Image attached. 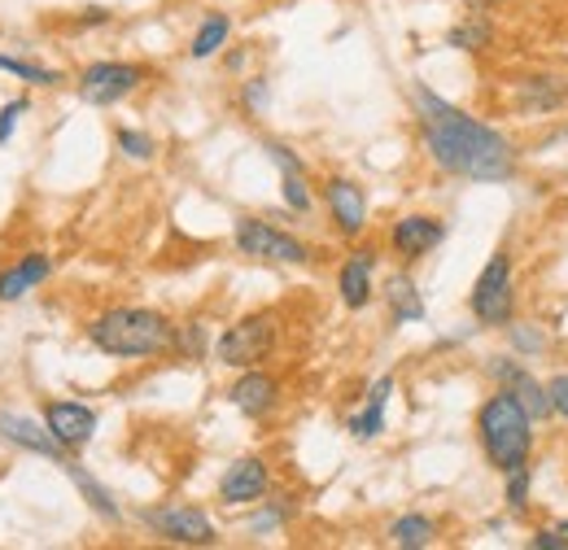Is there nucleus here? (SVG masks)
<instances>
[{
    "mask_svg": "<svg viewBox=\"0 0 568 550\" xmlns=\"http://www.w3.org/2000/svg\"><path fill=\"white\" fill-rule=\"evenodd\" d=\"M511 302H516V293H511V258L495 254L481 267L477 284H473V315L481 324H490V328H503V324H511Z\"/></svg>",
    "mask_w": 568,
    "mask_h": 550,
    "instance_id": "nucleus-4",
    "label": "nucleus"
},
{
    "mask_svg": "<svg viewBox=\"0 0 568 550\" xmlns=\"http://www.w3.org/2000/svg\"><path fill=\"white\" fill-rule=\"evenodd\" d=\"M27 110V101H9L4 110H0V144H9V136H13V128H18V114Z\"/></svg>",
    "mask_w": 568,
    "mask_h": 550,
    "instance_id": "nucleus-31",
    "label": "nucleus"
},
{
    "mask_svg": "<svg viewBox=\"0 0 568 550\" xmlns=\"http://www.w3.org/2000/svg\"><path fill=\"white\" fill-rule=\"evenodd\" d=\"M175 345H180L189 358H202V354H206V328H202V324L180 328V333H175Z\"/></svg>",
    "mask_w": 568,
    "mask_h": 550,
    "instance_id": "nucleus-29",
    "label": "nucleus"
},
{
    "mask_svg": "<svg viewBox=\"0 0 568 550\" xmlns=\"http://www.w3.org/2000/svg\"><path fill=\"white\" fill-rule=\"evenodd\" d=\"M372 263H376V254H372V249H358V254L346 258V267L337 275L342 302H346L351 310H363V306L372 302Z\"/></svg>",
    "mask_w": 568,
    "mask_h": 550,
    "instance_id": "nucleus-15",
    "label": "nucleus"
},
{
    "mask_svg": "<svg viewBox=\"0 0 568 550\" xmlns=\"http://www.w3.org/2000/svg\"><path fill=\"white\" fill-rule=\"evenodd\" d=\"M232 407L241 415H250V419H263V415L276 407V398H281V385L267 376V371H245L236 385H232Z\"/></svg>",
    "mask_w": 568,
    "mask_h": 550,
    "instance_id": "nucleus-14",
    "label": "nucleus"
},
{
    "mask_svg": "<svg viewBox=\"0 0 568 550\" xmlns=\"http://www.w3.org/2000/svg\"><path fill=\"white\" fill-rule=\"evenodd\" d=\"M433 538H437V524L428 516H403L389 524V542L403 550H425L433 547Z\"/></svg>",
    "mask_w": 568,
    "mask_h": 550,
    "instance_id": "nucleus-19",
    "label": "nucleus"
},
{
    "mask_svg": "<svg viewBox=\"0 0 568 550\" xmlns=\"http://www.w3.org/2000/svg\"><path fill=\"white\" fill-rule=\"evenodd\" d=\"M442 236H446V223H437L428 214H412V218H398L394 223V236L389 241H394V249L403 258H420V254L442 245Z\"/></svg>",
    "mask_w": 568,
    "mask_h": 550,
    "instance_id": "nucleus-13",
    "label": "nucleus"
},
{
    "mask_svg": "<svg viewBox=\"0 0 568 550\" xmlns=\"http://www.w3.org/2000/svg\"><path fill=\"white\" fill-rule=\"evenodd\" d=\"M324 197H328V214L342 227V236H358L367 227V197H363L358 184H351V180H328Z\"/></svg>",
    "mask_w": 568,
    "mask_h": 550,
    "instance_id": "nucleus-12",
    "label": "nucleus"
},
{
    "mask_svg": "<svg viewBox=\"0 0 568 550\" xmlns=\"http://www.w3.org/2000/svg\"><path fill=\"white\" fill-rule=\"evenodd\" d=\"M236 249L245 258H263V263H311V249L302 241H293L288 232L263 223V218H241L236 223Z\"/></svg>",
    "mask_w": 568,
    "mask_h": 550,
    "instance_id": "nucleus-5",
    "label": "nucleus"
},
{
    "mask_svg": "<svg viewBox=\"0 0 568 550\" xmlns=\"http://www.w3.org/2000/svg\"><path fill=\"white\" fill-rule=\"evenodd\" d=\"M44 424H49V432L74 450V446H88L92 441V432H97V411H88L83 403H49L44 407Z\"/></svg>",
    "mask_w": 568,
    "mask_h": 550,
    "instance_id": "nucleus-9",
    "label": "nucleus"
},
{
    "mask_svg": "<svg viewBox=\"0 0 568 550\" xmlns=\"http://www.w3.org/2000/svg\"><path fill=\"white\" fill-rule=\"evenodd\" d=\"M62 468H67V477L79 485V493L88 498V507H92L97 516H105V520H119V502L110 498V489H105V485H97L92 477H88V472H83V468H79V464H71V459H67Z\"/></svg>",
    "mask_w": 568,
    "mask_h": 550,
    "instance_id": "nucleus-20",
    "label": "nucleus"
},
{
    "mask_svg": "<svg viewBox=\"0 0 568 550\" xmlns=\"http://www.w3.org/2000/svg\"><path fill=\"white\" fill-rule=\"evenodd\" d=\"M263 101H267V88H263V79H254L245 88V105H263Z\"/></svg>",
    "mask_w": 568,
    "mask_h": 550,
    "instance_id": "nucleus-35",
    "label": "nucleus"
},
{
    "mask_svg": "<svg viewBox=\"0 0 568 550\" xmlns=\"http://www.w3.org/2000/svg\"><path fill=\"white\" fill-rule=\"evenodd\" d=\"M389 394H394V380H389V376H381V380L367 389V407L351 419V432H355L358 441H372V437L385 432V403H389Z\"/></svg>",
    "mask_w": 568,
    "mask_h": 550,
    "instance_id": "nucleus-17",
    "label": "nucleus"
},
{
    "mask_svg": "<svg viewBox=\"0 0 568 550\" xmlns=\"http://www.w3.org/2000/svg\"><path fill=\"white\" fill-rule=\"evenodd\" d=\"M477 428H481L486 459L495 464L503 477L516 472V468H525V459H529V450H534V419H529V411L520 407V398H516L507 385L481 407Z\"/></svg>",
    "mask_w": 568,
    "mask_h": 550,
    "instance_id": "nucleus-3",
    "label": "nucleus"
},
{
    "mask_svg": "<svg viewBox=\"0 0 568 550\" xmlns=\"http://www.w3.org/2000/svg\"><path fill=\"white\" fill-rule=\"evenodd\" d=\"M144 70L141 67H123V62H97V67L83 70L79 79V96L88 105H114L123 96H132L141 88Z\"/></svg>",
    "mask_w": 568,
    "mask_h": 550,
    "instance_id": "nucleus-7",
    "label": "nucleus"
},
{
    "mask_svg": "<svg viewBox=\"0 0 568 550\" xmlns=\"http://www.w3.org/2000/svg\"><path fill=\"white\" fill-rule=\"evenodd\" d=\"M534 550H568V538H560V533H538Z\"/></svg>",
    "mask_w": 568,
    "mask_h": 550,
    "instance_id": "nucleus-34",
    "label": "nucleus"
},
{
    "mask_svg": "<svg viewBox=\"0 0 568 550\" xmlns=\"http://www.w3.org/2000/svg\"><path fill=\"white\" fill-rule=\"evenodd\" d=\"M284 202H288V210H297V214L311 210V189H306L302 171H288V175H284Z\"/></svg>",
    "mask_w": 568,
    "mask_h": 550,
    "instance_id": "nucleus-26",
    "label": "nucleus"
},
{
    "mask_svg": "<svg viewBox=\"0 0 568 550\" xmlns=\"http://www.w3.org/2000/svg\"><path fill=\"white\" fill-rule=\"evenodd\" d=\"M560 533H568V524H560Z\"/></svg>",
    "mask_w": 568,
    "mask_h": 550,
    "instance_id": "nucleus-37",
    "label": "nucleus"
},
{
    "mask_svg": "<svg viewBox=\"0 0 568 550\" xmlns=\"http://www.w3.org/2000/svg\"><path fill=\"white\" fill-rule=\"evenodd\" d=\"M565 101H568V88L560 79H529L525 92H520V105H525V110H538V114L560 110Z\"/></svg>",
    "mask_w": 568,
    "mask_h": 550,
    "instance_id": "nucleus-21",
    "label": "nucleus"
},
{
    "mask_svg": "<svg viewBox=\"0 0 568 550\" xmlns=\"http://www.w3.org/2000/svg\"><path fill=\"white\" fill-rule=\"evenodd\" d=\"M547 398H551V411L568 419V376H556L551 385H547Z\"/></svg>",
    "mask_w": 568,
    "mask_h": 550,
    "instance_id": "nucleus-30",
    "label": "nucleus"
},
{
    "mask_svg": "<svg viewBox=\"0 0 568 550\" xmlns=\"http://www.w3.org/2000/svg\"><path fill=\"white\" fill-rule=\"evenodd\" d=\"M490 40H495V27H490L481 13H473L468 22H459V27L450 31V49H464V53H481Z\"/></svg>",
    "mask_w": 568,
    "mask_h": 550,
    "instance_id": "nucleus-24",
    "label": "nucleus"
},
{
    "mask_svg": "<svg viewBox=\"0 0 568 550\" xmlns=\"http://www.w3.org/2000/svg\"><path fill=\"white\" fill-rule=\"evenodd\" d=\"M53 272V263L44 258V254H27V258H18L9 272L0 275V302H18V297H27L36 284H44Z\"/></svg>",
    "mask_w": 568,
    "mask_h": 550,
    "instance_id": "nucleus-16",
    "label": "nucleus"
},
{
    "mask_svg": "<svg viewBox=\"0 0 568 550\" xmlns=\"http://www.w3.org/2000/svg\"><path fill=\"white\" fill-rule=\"evenodd\" d=\"M468 9H490V4H498V0H464Z\"/></svg>",
    "mask_w": 568,
    "mask_h": 550,
    "instance_id": "nucleus-36",
    "label": "nucleus"
},
{
    "mask_svg": "<svg viewBox=\"0 0 568 550\" xmlns=\"http://www.w3.org/2000/svg\"><path fill=\"white\" fill-rule=\"evenodd\" d=\"M385 302H389V310H394L398 324H420V319H425V302H420L412 275H394V279L385 284Z\"/></svg>",
    "mask_w": 568,
    "mask_h": 550,
    "instance_id": "nucleus-18",
    "label": "nucleus"
},
{
    "mask_svg": "<svg viewBox=\"0 0 568 550\" xmlns=\"http://www.w3.org/2000/svg\"><path fill=\"white\" fill-rule=\"evenodd\" d=\"M267 485H272V472H267V464L263 459H236L227 472H223V481H219V498L223 502H254V498H263L267 493Z\"/></svg>",
    "mask_w": 568,
    "mask_h": 550,
    "instance_id": "nucleus-10",
    "label": "nucleus"
},
{
    "mask_svg": "<svg viewBox=\"0 0 568 550\" xmlns=\"http://www.w3.org/2000/svg\"><path fill=\"white\" fill-rule=\"evenodd\" d=\"M276 345V319L272 315H250L236 328H227L219 337V363L223 367H254L272 354Z\"/></svg>",
    "mask_w": 568,
    "mask_h": 550,
    "instance_id": "nucleus-6",
    "label": "nucleus"
},
{
    "mask_svg": "<svg viewBox=\"0 0 568 550\" xmlns=\"http://www.w3.org/2000/svg\"><path fill=\"white\" fill-rule=\"evenodd\" d=\"M0 437L13 441V446H22V450H31V455H44V459H53V464H67V446H62L53 432H44L36 419L0 415Z\"/></svg>",
    "mask_w": 568,
    "mask_h": 550,
    "instance_id": "nucleus-11",
    "label": "nucleus"
},
{
    "mask_svg": "<svg viewBox=\"0 0 568 550\" xmlns=\"http://www.w3.org/2000/svg\"><path fill=\"white\" fill-rule=\"evenodd\" d=\"M227 31H232V22L223 18V13H211L202 27H197V35H193V44H189V53L197 58V62H206L214 58L223 44H227Z\"/></svg>",
    "mask_w": 568,
    "mask_h": 550,
    "instance_id": "nucleus-23",
    "label": "nucleus"
},
{
    "mask_svg": "<svg viewBox=\"0 0 568 550\" xmlns=\"http://www.w3.org/2000/svg\"><path fill=\"white\" fill-rule=\"evenodd\" d=\"M267 153H272V162L281 166L284 175H288V171H302V157H297V153H288L284 144H267Z\"/></svg>",
    "mask_w": 568,
    "mask_h": 550,
    "instance_id": "nucleus-33",
    "label": "nucleus"
},
{
    "mask_svg": "<svg viewBox=\"0 0 568 550\" xmlns=\"http://www.w3.org/2000/svg\"><path fill=\"white\" fill-rule=\"evenodd\" d=\"M88 342L110 358H149L175 345V328L166 315L144 306H114L88 324Z\"/></svg>",
    "mask_w": 568,
    "mask_h": 550,
    "instance_id": "nucleus-2",
    "label": "nucleus"
},
{
    "mask_svg": "<svg viewBox=\"0 0 568 550\" xmlns=\"http://www.w3.org/2000/svg\"><path fill=\"white\" fill-rule=\"evenodd\" d=\"M525 502H529V472L516 468V472H507V507L525 511Z\"/></svg>",
    "mask_w": 568,
    "mask_h": 550,
    "instance_id": "nucleus-28",
    "label": "nucleus"
},
{
    "mask_svg": "<svg viewBox=\"0 0 568 550\" xmlns=\"http://www.w3.org/2000/svg\"><path fill=\"white\" fill-rule=\"evenodd\" d=\"M511 345H516L520 354H538V349H542V333H534V328H511Z\"/></svg>",
    "mask_w": 568,
    "mask_h": 550,
    "instance_id": "nucleus-32",
    "label": "nucleus"
},
{
    "mask_svg": "<svg viewBox=\"0 0 568 550\" xmlns=\"http://www.w3.org/2000/svg\"><path fill=\"white\" fill-rule=\"evenodd\" d=\"M0 70H9V74H18V79H27V83H58L62 74L49 67H31V62H22V58H4L0 53Z\"/></svg>",
    "mask_w": 568,
    "mask_h": 550,
    "instance_id": "nucleus-25",
    "label": "nucleus"
},
{
    "mask_svg": "<svg viewBox=\"0 0 568 550\" xmlns=\"http://www.w3.org/2000/svg\"><path fill=\"white\" fill-rule=\"evenodd\" d=\"M119 149H123L128 157H136V162L153 157V140L144 136V132H132V128H119Z\"/></svg>",
    "mask_w": 568,
    "mask_h": 550,
    "instance_id": "nucleus-27",
    "label": "nucleus"
},
{
    "mask_svg": "<svg viewBox=\"0 0 568 550\" xmlns=\"http://www.w3.org/2000/svg\"><path fill=\"white\" fill-rule=\"evenodd\" d=\"M144 524L180 547H214V524L197 507H158V511H144Z\"/></svg>",
    "mask_w": 568,
    "mask_h": 550,
    "instance_id": "nucleus-8",
    "label": "nucleus"
},
{
    "mask_svg": "<svg viewBox=\"0 0 568 550\" xmlns=\"http://www.w3.org/2000/svg\"><path fill=\"white\" fill-rule=\"evenodd\" d=\"M507 389L520 398V407L529 411V419H547V415H551V398H547V389H542L525 367L511 376V385H507Z\"/></svg>",
    "mask_w": 568,
    "mask_h": 550,
    "instance_id": "nucleus-22",
    "label": "nucleus"
},
{
    "mask_svg": "<svg viewBox=\"0 0 568 550\" xmlns=\"http://www.w3.org/2000/svg\"><path fill=\"white\" fill-rule=\"evenodd\" d=\"M412 101H416V119H420L428 153H433V162L442 171L464 175V180H481V184L507 180L516 171V153L495 128H486L481 119L455 110L450 101L433 96L428 88H416Z\"/></svg>",
    "mask_w": 568,
    "mask_h": 550,
    "instance_id": "nucleus-1",
    "label": "nucleus"
}]
</instances>
